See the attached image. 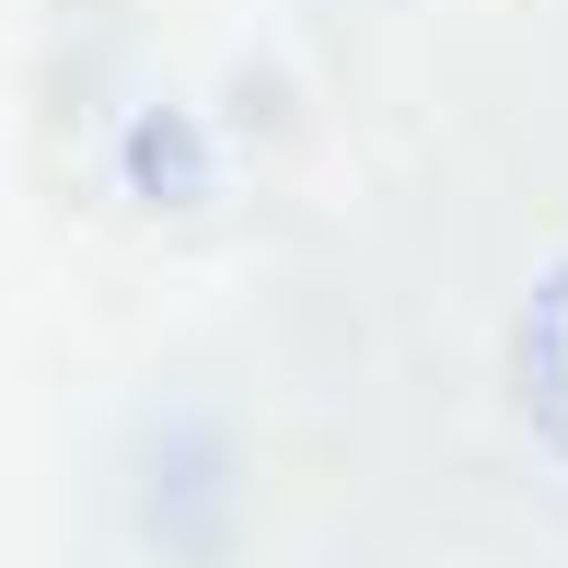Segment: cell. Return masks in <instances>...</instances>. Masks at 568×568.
I'll list each match as a JSON object with an SVG mask.
<instances>
[{
	"mask_svg": "<svg viewBox=\"0 0 568 568\" xmlns=\"http://www.w3.org/2000/svg\"><path fill=\"white\" fill-rule=\"evenodd\" d=\"M510 372H523V418L568 453V267L523 302V337H510Z\"/></svg>",
	"mask_w": 568,
	"mask_h": 568,
	"instance_id": "obj_1",
	"label": "cell"
}]
</instances>
